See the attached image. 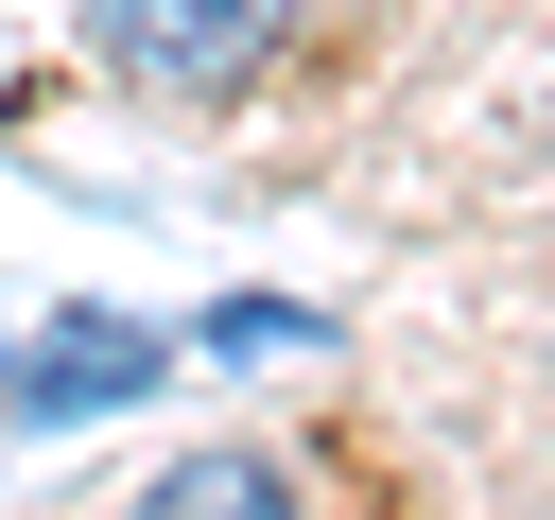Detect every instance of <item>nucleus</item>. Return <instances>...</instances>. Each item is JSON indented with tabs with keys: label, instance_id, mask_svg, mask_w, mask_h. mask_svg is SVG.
<instances>
[{
	"label": "nucleus",
	"instance_id": "2",
	"mask_svg": "<svg viewBox=\"0 0 555 520\" xmlns=\"http://www.w3.org/2000/svg\"><path fill=\"white\" fill-rule=\"evenodd\" d=\"M156 381H173V347H156L139 312H69L0 399H17V416H121V399H156Z\"/></svg>",
	"mask_w": 555,
	"mask_h": 520
},
{
	"label": "nucleus",
	"instance_id": "1",
	"mask_svg": "<svg viewBox=\"0 0 555 520\" xmlns=\"http://www.w3.org/2000/svg\"><path fill=\"white\" fill-rule=\"evenodd\" d=\"M87 35L139 69V87H173V104H208V87H243L278 35H295V0H87Z\"/></svg>",
	"mask_w": 555,
	"mask_h": 520
},
{
	"label": "nucleus",
	"instance_id": "4",
	"mask_svg": "<svg viewBox=\"0 0 555 520\" xmlns=\"http://www.w3.org/2000/svg\"><path fill=\"white\" fill-rule=\"evenodd\" d=\"M208 347H312V312H295V295H225V312H208Z\"/></svg>",
	"mask_w": 555,
	"mask_h": 520
},
{
	"label": "nucleus",
	"instance_id": "3",
	"mask_svg": "<svg viewBox=\"0 0 555 520\" xmlns=\"http://www.w3.org/2000/svg\"><path fill=\"white\" fill-rule=\"evenodd\" d=\"M139 520H295V485H278L260 451H191V468L139 485Z\"/></svg>",
	"mask_w": 555,
	"mask_h": 520
}]
</instances>
